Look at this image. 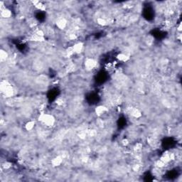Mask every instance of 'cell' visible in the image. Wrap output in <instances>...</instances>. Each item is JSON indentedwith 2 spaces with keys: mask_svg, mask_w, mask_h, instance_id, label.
<instances>
[{
  "mask_svg": "<svg viewBox=\"0 0 182 182\" xmlns=\"http://www.w3.org/2000/svg\"><path fill=\"white\" fill-rule=\"evenodd\" d=\"M0 89L2 92L6 96V98H10L13 96L14 93V90L12 88V86L8 83L7 81H2L1 82V86H0Z\"/></svg>",
  "mask_w": 182,
  "mask_h": 182,
  "instance_id": "6da1fadb",
  "label": "cell"
},
{
  "mask_svg": "<svg viewBox=\"0 0 182 182\" xmlns=\"http://www.w3.org/2000/svg\"><path fill=\"white\" fill-rule=\"evenodd\" d=\"M39 121L46 126H53L55 122V119L53 115L49 114H41L38 118Z\"/></svg>",
  "mask_w": 182,
  "mask_h": 182,
  "instance_id": "7a4b0ae2",
  "label": "cell"
},
{
  "mask_svg": "<svg viewBox=\"0 0 182 182\" xmlns=\"http://www.w3.org/2000/svg\"><path fill=\"white\" fill-rule=\"evenodd\" d=\"M97 65V62L95 60L91 59V58H88L85 62V66L88 70H91L94 68Z\"/></svg>",
  "mask_w": 182,
  "mask_h": 182,
  "instance_id": "3957f363",
  "label": "cell"
},
{
  "mask_svg": "<svg viewBox=\"0 0 182 182\" xmlns=\"http://www.w3.org/2000/svg\"><path fill=\"white\" fill-rule=\"evenodd\" d=\"M67 22L64 18H61L58 19L56 22V26L59 28L60 29H64V28L66 26Z\"/></svg>",
  "mask_w": 182,
  "mask_h": 182,
  "instance_id": "277c9868",
  "label": "cell"
},
{
  "mask_svg": "<svg viewBox=\"0 0 182 182\" xmlns=\"http://www.w3.org/2000/svg\"><path fill=\"white\" fill-rule=\"evenodd\" d=\"M62 162H63L62 156H58L55 157L54 159L51 161V164H52V165L54 166H58L60 165V164L62 163Z\"/></svg>",
  "mask_w": 182,
  "mask_h": 182,
  "instance_id": "5b68a950",
  "label": "cell"
},
{
  "mask_svg": "<svg viewBox=\"0 0 182 182\" xmlns=\"http://www.w3.org/2000/svg\"><path fill=\"white\" fill-rule=\"evenodd\" d=\"M73 50L74 51V53H80L82 50V48H83V44L82 43H78L76 44L73 46Z\"/></svg>",
  "mask_w": 182,
  "mask_h": 182,
  "instance_id": "8992f818",
  "label": "cell"
},
{
  "mask_svg": "<svg viewBox=\"0 0 182 182\" xmlns=\"http://www.w3.org/2000/svg\"><path fill=\"white\" fill-rule=\"evenodd\" d=\"M107 111H108V108H106L104 106H98L96 109V112L98 115H101Z\"/></svg>",
  "mask_w": 182,
  "mask_h": 182,
  "instance_id": "52a82bcc",
  "label": "cell"
},
{
  "mask_svg": "<svg viewBox=\"0 0 182 182\" xmlns=\"http://www.w3.org/2000/svg\"><path fill=\"white\" fill-rule=\"evenodd\" d=\"M1 16L4 18H8L12 16V12L11 11L7 9H5L4 10L1 12Z\"/></svg>",
  "mask_w": 182,
  "mask_h": 182,
  "instance_id": "ba28073f",
  "label": "cell"
},
{
  "mask_svg": "<svg viewBox=\"0 0 182 182\" xmlns=\"http://www.w3.org/2000/svg\"><path fill=\"white\" fill-rule=\"evenodd\" d=\"M7 58H8V54H7V52L6 50L2 49V50H0V60H1V61L2 62L4 61V60H6Z\"/></svg>",
  "mask_w": 182,
  "mask_h": 182,
  "instance_id": "9c48e42d",
  "label": "cell"
},
{
  "mask_svg": "<svg viewBox=\"0 0 182 182\" xmlns=\"http://www.w3.org/2000/svg\"><path fill=\"white\" fill-rule=\"evenodd\" d=\"M33 4H34V6L36 7L37 9H40L41 11H44L45 9V6L44 4H41V2H38V1H34V2H32Z\"/></svg>",
  "mask_w": 182,
  "mask_h": 182,
  "instance_id": "30bf717a",
  "label": "cell"
},
{
  "mask_svg": "<svg viewBox=\"0 0 182 182\" xmlns=\"http://www.w3.org/2000/svg\"><path fill=\"white\" fill-rule=\"evenodd\" d=\"M34 125H35V122H34V121H29V122H28L26 124L25 128H26V130L30 131V130H32V129L34 128Z\"/></svg>",
  "mask_w": 182,
  "mask_h": 182,
  "instance_id": "8fae6325",
  "label": "cell"
},
{
  "mask_svg": "<svg viewBox=\"0 0 182 182\" xmlns=\"http://www.w3.org/2000/svg\"><path fill=\"white\" fill-rule=\"evenodd\" d=\"M118 59L120 61H122V62H125L127 61L128 59H129V57H128L127 55L124 54H120L118 56Z\"/></svg>",
  "mask_w": 182,
  "mask_h": 182,
  "instance_id": "7c38bea8",
  "label": "cell"
},
{
  "mask_svg": "<svg viewBox=\"0 0 182 182\" xmlns=\"http://www.w3.org/2000/svg\"><path fill=\"white\" fill-rule=\"evenodd\" d=\"M131 114H132V116L134 117V118H140L142 115L141 112L138 109H136V108L132 110V112H131Z\"/></svg>",
  "mask_w": 182,
  "mask_h": 182,
  "instance_id": "4fadbf2b",
  "label": "cell"
},
{
  "mask_svg": "<svg viewBox=\"0 0 182 182\" xmlns=\"http://www.w3.org/2000/svg\"><path fill=\"white\" fill-rule=\"evenodd\" d=\"M97 22H98V24H100L101 26H105V25H107V21L105 20V18H98L97 19Z\"/></svg>",
  "mask_w": 182,
  "mask_h": 182,
  "instance_id": "5bb4252c",
  "label": "cell"
},
{
  "mask_svg": "<svg viewBox=\"0 0 182 182\" xmlns=\"http://www.w3.org/2000/svg\"><path fill=\"white\" fill-rule=\"evenodd\" d=\"M11 166H12V164L9 163V162H5L2 165V167L4 169H9V168H11Z\"/></svg>",
  "mask_w": 182,
  "mask_h": 182,
  "instance_id": "9a60e30c",
  "label": "cell"
},
{
  "mask_svg": "<svg viewBox=\"0 0 182 182\" xmlns=\"http://www.w3.org/2000/svg\"><path fill=\"white\" fill-rule=\"evenodd\" d=\"M122 144H123V145H124V146L128 145V144H129V142H128V140H124L122 141Z\"/></svg>",
  "mask_w": 182,
  "mask_h": 182,
  "instance_id": "2e32d148",
  "label": "cell"
}]
</instances>
